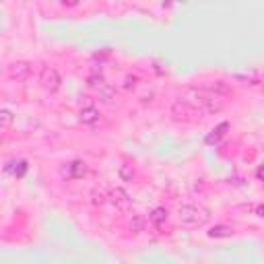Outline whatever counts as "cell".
Wrapping results in <instances>:
<instances>
[{"label":"cell","instance_id":"6da1fadb","mask_svg":"<svg viewBox=\"0 0 264 264\" xmlns=\"http://www.w3.org/2000/svg\"><path fill=\"white\" fill-rule=\"evenodd\" d=\"M39 83H41V87H43L45 91L54 93V91L60 87V75H58V70L52 68V66H45V68L41 70V75H39Z\"/></svg>","mask_w":264,"mask_h":264},{"label":"cell","instance_id":"7a4b0ae2","mask_svg":"<svg viewBox=\"0 0 264 264\" xmlns=\"http://www.w3.org/2000/svg\"><path fill=\"white\" fill-rule=\"evenodd\" d=\"M180 219H182V223L196 225V223H204L206 221V215L202 213L200 208H196L192 204H186V206L180 208Z\"/></svg>","mask_w":264,"mask_h":264},{"label":"cell","instance_id":"3957f363","mask_svg":"<svg viewBox=\"0 0 264 264\" xmlns=\"http://www.w3.org/2000/svg\"><path fill=\"white\" fill-rule=\"evenodd\" d=\"M174 116L178 118V120H188V122H194V120H198L202 114L200 112H196L194 108H190V105H186L184 101H176L174 103Z\"/></svg>","mask_w":264,"mask_h":264},{"label":"cell","instance_id":"277c9868","mask_svg":"<svg viewBox=\"0 0 264 264\" xmlns=\"http://www.w3.org/2000/svg\"><path fill=\"white\" fill-rule=\"evenodd\" d=\"M227 130H229V122H221L219 126H215L213 130H210L208 134H206V138H204V142L208 145V147H213V145H217L225 134H227Z\"/></svg>","mask_w":264,"mask_h":264},{"label":"cell","instance_id":"5b68a950","mask_svg":"<svg viewBox=\"0 0 264 264\" xmlns=\"http://www.w3.org/2000/svg\"><path fill=\"white\" fill-rule=\"evenodd\" d=\"M85 174H87V165L83 161H73V163H68V165L62 167V176L64 178L77 180V178H83Z\"/></svg>","mask_w":264,"mask_h":264},{"label":"cell","instance_id":"8992f818","mask_svg":"<svg viewBox=\"0 0 264 264\" xmlns=\"http://www.w3.org/2000/svg\"><path fill=\"white\" fill-rule=\"evenodd\" d=\"M31 73V64L29 62H15L9 66V75L11 79H17V81H25Z\"/></svg>","mask_w":264,"mask_h":264},{"label":"cell","instance_id":"52a82bcc","mask_svg":"<svg viewBox=\"0 0 264 264\" xmlns=\"http://www.w3.org/2000/svg\"><path fill=\"white\" fill-rule=\"evenodd\" d=\"M9 174L17 176V178H23L27 174V161H9L7 167H5Z\"/></svg>","mask_w":264,"mask_h":264},{"label":"cell","instance_id":"ba28073f","mask_svg":"<svg viewBox=\"0 0 264 264\" xmlns=\"http://www.w3.org/2000/svg\"><path fill=\"white\" fill-rule=\"evenodd\" d=\"M233 235V229L229 225H215V227H210L208 231V237H231Z\"/></svg>","mask_w":264,"mask_h":264},{"label":"cell","instance_id":"9c48e42d","mask_svg":"<svg viewBox=\"0 0 264 264\" xmlns=\"http://www.w3.org/2000/svg\"><path fill=\"white\" fill-rule=\"evenodd\" d=\"M79 118H81L83 124H95L99 120V112L95 108H85V110H81V116Z\"/></svg>","mask_w":264,"mask_h":264},{"label":"cell","instance_id":"30bf717a","mask_svg":"<svg viewBox=\"0 0 264 264\" xmlns=\"http://www.w3.org/2000/svg\"><path fill=\"white\" fill-rule=\"evenodd\" d=\"M149 219L155 223V225H161V223H165L167 221V210L165 208H153L151 210V215H149Z\"/></svg>","mask_w":264,"mask_h":264},{"label":"cell","instance_id":"8fae6325","mask_svg":"<svg viewBox=\"0 0 264 264\" xmlns=\"http://www.w3.org/2000/svg\"><path fill=\"white\" fill-rule=\"evenodd\" d=\"M112 198H114V202H118V204H120V208H128V204H130V200H128L126 192H124V190H120V188L112 192Z\"/></svg>","mask_w":264,"mask_h":264},{"label":"cell","instance_id":"7c38bea8","mask_svg":"<svg viewBox=\"0 0 264 264\" xmlns=\"http://www.w3.org/2000/svg\"><path fill=\"white\" fill-rule=\"evenodd\" d=\"M13 124V114L9 110H0V128H7Z\"/></svg>","mask_w":264,"mask_h":264},{"label":"cell","instance_id":"4fadbf2b","mask_svg":"<svg viewBox=\"0 0 264 264\" xmlns=\"http://www.w3.org/2000/svg\"><path fill=\"white\" fill-rule=\"evenodd\" d=\"M120 178L126 180V182H130V180L134 178V167H132V165H122V167H120Z\"/></svg>","mask_w":264,"mask_h":264},{"label":"cell","instance_id":"5bb4252c","mask_svg":"<svg viewBox=\"0 0 264 264\" xmlns=\"http://www.w3.org/2000/svg\"><path fill=\"white\" fill-rule=\"evenodd\" d=\"M140 225H142V219H134V227H132V231H140Z\"/></svg>","mask_w":264,"mask_h":264},{"label":"cell","instance_id":"9a60e30c","mask_svg":"<svg viewBox=\"0 0 264 264\" xmlns=\"http://www.w3.org/2000/svg\"><path fill=\"white\" fill-rule=\"evenodd\" d=\"M134 85H136V79H134V77H128V79H126V87L130 89V87H134Z\"/></svg>","mask_w":264,"mask_h":264}]
</instances>
